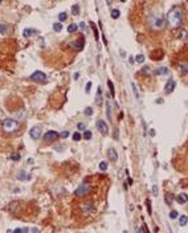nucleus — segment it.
I'll list each match as a JSON object with an SVG mask.
<instances>
[{
    "mask_svg": "<svg viewBox=\"0 0 188 233\" xmlns=\"http://www.w3.org/2000/svg\"><path fill=\"white\" fill-rule=\"evenodd\" d=\"M85 124L83 123H78V130H81V131H85Z\"/></svg>",
    "mask_w": 188,
    "mask_h": 233,
    "instance_id": "34",
    "label": "nucleus"
},
{
    "mask_svg": "<svg viewBox=\"0 0 188 233\" xmlns=\"http://www.w3.org/2000/svg\"><path fill=\"white\" fill-rule=\"evenodd\" d=\"M135 61H137L138 64H143L144 62V56L143 54H137L135 56Z\"/></svg>",
    "mask_w": 188,
    "mask_h": 233,
    "instance_id": "18",
    "label": "nucleus"
},
{
    "mask_svg": "<svg viewBox=\"0 0 188 233\" xmlns=\"http://www.w3.org/2000/svg\"><path fill=\"white\" fill-rule=\"evenodd\" d=\"M83 44H85V38H83V37H80L77 41H73L72 47H73V48H76L77 50H81V49L83 48Z\"/></svg>",
    "mask_w": 188,
    "mask_h": 233,
    "instance_id": "8",
    "label": "nucleus"
},
{
    "mask_svg": "<svg viewBox=\"0 0 188 233\" xmlns=\"http://www.w3.org/2000/svg\"><path fill=\"white\" fill-rule=\"evenodd\" d=\"M187 222H188V217H187L186 215H181L180 217H179V224H180L181 226H184Z\"/></svg>",
    "mask_w": 188,
    "mask_h": 233,
    "instance_id": "12",
    "label": "nucleus"
},
{
    "mask_svg": "<svg viewBox=\"0 0 188 233\" xmlns=\"http://www.w3.org/2000/svg\"><path fill=\"white\" fill-rule=\"evenodd\" d=\"M174 89H175V81L170 80L167 82V85H166V91H167V93H172Z\"/></svg>",
    "mask_w": 188,
    "mask_h": 233,
    "instance_id": "11",
    "label": "nucleus"
},
{
    "mask_svg": "<svg viewBox=\"0 0 188 233\" xmlns=\"http://www.w3.org/2000/svg\"><path fill=\"white\" fill-rule=\"evenodd\" d=\"M29 135H31L32 139H38L41 136V127H38V126L32 127L31 131H29Z\"/></svg>",
    "mask_w": 188,
    "mask_h": 233,
    "instance_id": "7",
    "label": "nucleus"
},
{
    "mask_svg": "<svg viewBox=\"0 0 188 233\" xmlns=\"http://www.w3.org/2000/svg\"><path fill=\"white\" fill-rule=\"evenodd\" d=\"M85 27H86L85 23H81V24H80V28H81V29H85Z\"/></svg>",
    "mask_w": 188,
    "mask_h": 233,
    "instance_id": "37",
    "label": "nucleus"
},
{
    "mask_svg": "<svg viewBox=\"0 0 188 233\" xmlns=\"http://www.w3.org/2000/svg\"><path fill=\"white\" fill-rule=\"evenodd\" d=\"M119 16H121L119 9H111V17H113V19H118Z\"/></svg>",
    "mask_w": 188,
    "mask_h": 233,
    "instance_id": "19",
    "label": "nucleus"
},
{
    "mask_svg": "<svg viewBox=\"0 0 188 233\" xmlns=\"http://www.w3.org/2000/svg\"><path fill=\"white\" fill-rule=\"evenodd\" d=\"M158 74H162V75L168 74V69L167 68H159L158 69Z\"/></svg>",
    "mask_w": 188,
    "mask_h": 233,
    "instance_id": "22",
    "label": "nucleus"
},
{
    "mask_svg": "<svg viewBox=\"0 0 188 233\" xmlns=\"http://www.w3.org/2000/svg\"><path fill=\"white\" fill-rule=\"evenodd\" d=\"M180 72H181L183 74H187V73H188V62L180 65Z\"/></svg>",
    "mask_w": 188,
    "mask_h": 233,
    "instance_id": "16",
    "label": "nucleus"
},
{
    "mask_svg": "<svg viewBox=\"0 0 188 233\" xmlns=\"http://www.w3.org/2000/svg\"><path fill=\"white\" fill-rule=\"evenodd\" d=\"M81 208H82V211H86V212H94V207L89 204H82Z\"/></svg>",
    "mask_w": 188,
    "mask_h": 233,
    "instance_id": "13",
    "label": "nucleus"
},
{
    "mask_svg": "<svg viewBox=\"0 0 188 233\" xmlns=\"http://www.w3.org/2000/svg\"><path fill=\"white\" fill-rule=\"evenodd\" d=\"M0 1H1V0H0Z\"/></svg>",
    "mask_w": 188,
    "mask_h": 233,
    "instance_id": "39",
    "label": "nucleus"
},
{
    "mask_svg": "<svg viewBox=\"0 0 188 233\" xmlns=\"http://www.w3.org/2000/svg\"><path fill=\"white\" fill-rule=\"evenodd\" d=\"M131 85H132V90H134V94H135V97L138 98V97H139V93H138L137 87H135V85H134V84H131Z\"/></svg>",
    "mask_w": 188,
    "mask_h": 233,
    "instance_id": "33",
    "label": "nucleus"
},
{
    "mask_svg": "<svg viewBox=\"0 0 188 233\" xmlns=\"http://www.w3.org/2000/svg\"><path fill=\"white\" fill-rule=\"evenodd\" d=\"M83 138H85L86 140L92 139V131H89V130H85V133H83Z\"/></svg>",
    "mask_w": 188,
    "mask_h": 233,
    "instance_id": "24",
    "label": "nucleus"
},
{
    "mask_svg": "<svg viewBox=\"0 0 188 233\" xmlns=\"http://www.w3.org/2000/svg\"><path fill=\"white\" fill-rule=\"evenodd\" d=\"M177 216H179V215H177V212H176V211H172V212L170 213V217H171V219H176Z\"/></svg>",
    "mask_w": 188,
    "mask_h": 233,
    "instance_id": "32",
    "label": "nucleus"
},
{
    "mask_svg": "<svg viewBox=\"0 0 188 233\" xmlns=\"http://www.w3.org/2000/svg\"><path fill=\"white\" fill-rule=\"evenodd\" d=\"M176 200H177V203H179V204H184V203L188 201V195H187V193H184V192H181V193H179V195H177Z\"/></svg>",
    "mask_w": 188,
    "mask_h": 233,
    "instance_id": "9",
    "label": "nucleus"
},
{
    "mask_svg": "<svg viewBox=\"0 0 188 233\" xmlns=\"http://www.w3.org/2000/svg\"><path fill=\"white\" fill-rule=\"evenodd\" d=\"M53 29H54V32H61V31H62V24H61L60 21L54 23V24H53Z\"/></svg>",
    "mask_w": 188,
    "mask_h": 233,
    "instance_id": "14",
    "label": "nucleus"
},
{
    "mask_svg": "<svg viewBox=\"0 0 188 233\" xmlns=\"http://www.w3.org/2000/svg\"><path fill=\"white\" fill-rule=\"evenodd\" d=\"M72 13H73L74 16H77V15L80 13V5H78V4L73 5V8H72Z\"/></svg>",
    "mask_w": 188,
    "mask_h": 233,
    "instance_id": "20",
    "label": "nucleus"
},
{
    "mask_svg": "<svg viewBox=\"0 0 188 233\" xmlns=\"http://www.w3.org/2000/svg\"><path fill=\"white\" fill-rule=\"evenodd\" d=\"M58 136H60V134L53 131V130H50V131H47V133H45L44 139L47 140V142H54L56 139H58Z\"/></svg>",
    "mask_w": 188,
    "mask_h": 233,
    "instance_id": "5",
    "label": "nucleus"
},
{
    "mask_svg": "<svg viewBox=\"0 0 188 233\" xmlns=\"http://www.w3.org/2000/svg\"><path fill=\"white\" fill-rule=\"evenodd\" d=\"M99 170H101V171H106V170H107V163H106V162H101V163H99Z\"/></svg>",
    "mask_w": 188,
    "mask_h": 233,
    "instance_id": "25",
    "label": "nucleus"
},
{
    "mask_svg": "<svg viewBox=\"0 0 188 233\" xmlns=\"http://www.w3.org/2000/svg\"><path fill=\"white\" fill-rule=\"evenodd\" d=\"M3 129L7 133H15V131L19 130V122L15 119H11V118H7L3 122Z\"/></svg>",
    "mask_w": 188,
    "mask_h": 233,
    "instance_id": "2",
    "label": "nucleus"
},
{
    "mask_svg": "<svg viewBox=\"0 0 188 233\" xmlns=\"http://www.w3.org/2000/svg\"><path fill=\"white\" fill-rule=\"evenodd\" d=\"M97 129H98V131L101 134H103V135L109 133V126L105 121H98V122H97Z\"/></svg>",
    "mask_w": 188,
    "mask_h": 233,
    "instance_id": "6",
    "label": "nucleus"
},
{
    "mask_svg": "<svg viewBox=\"0 0 188 233\" xmlns=\"http://www.w3.org/2000/svg\"><path fill=\"white\" fill-rule=\"evenodd\" d=\"M8 27L5 24H0V33H7Z\"/></svg>",
    "mask_w": 188,
    "mask_h": 233,
    "instance_id": "26",
    "label": "nucleus"
},
{
    "mask_svg": "<svg viewBox=\"0 0 188 233\" xmlns=\"http://www.w3.org/2000/svg\"><path fill=\"white\" fill-rule=\"evenodd\" d=\"M107 155H109V159L113 160V162H115V160L118 159V154H117V151L114 148H109L107 150Z\"/></svg>",
    "mask_w": 188,
    "mask_h": 233,
    "instance_id": "10",
    "label": "nucleus"
},
{
    "mask_svg": "<svg viewBox=\"0 0 188 233\" xmlns=\"http://www.w3.org/2000/svg\"><path fill=\"white\" fill-rule=\"evenodd\" d=\"M35 32H36L35 29H28V28H27V29H24V33H23V35H24V37H29V36L33 35Z\"/></svg>",
    "mask_w": 188,
    "mask_h": 233,
    "instance_id": "17",
    "label": "nucleus"
},
{
    "mask_svg": "<svg viewBox=\"0 0 188 233\" xmlns=\"http://www.w3.org/2000/svg\"><path fill=\"white\" fill-rule=\"evenodd\" d=\"M90 191H92V187H90L89 183H82V184H81L78 188L74 191V193H76V196H85Z\"/></svg>",
    "mask_w": 188,
    "mask_h": 233,
    "instance_id": "3",
    "label": "nucleus"
},
{
    "mask_svg": "<svg viewBox=\"0 0 188 233\" xmlns=\"http://www.w3.org/2000/svg\"><path fill=\"white\" fill-rule=\"evenodd\" d=\"M9 159H12V160H15V162H17V160L20 159V155H19L17 152H16V154H11V156H9Z\"/></svg>",
    "mask_w": 188,
    "mask_h": 233,
    "instance_id": "27",
    "label": "nucleus"
},
{
    "mask_svg": "<svg viewBox=\"0 0 188 233\" xmlns=\"http://www.w3.org/2000/svg\"><path fill=\"white\" fill-rule=\"evenodd\" d=\"M29 78H31L32 81H35V82H43V81L47 80V74L43 73V72H38L37 70V72H35V73L32 74Z\"/></svg>",
    "mask_w": 188,
    "mask_h": 233,
    "instance_id": "4",
    "label": "nucleus"
},
{
    "mask_svg": "<svg viewBox=\"0 0 188 233\" xmlns=\"http://www.w3.org/2000/svg\"><path fill=\"white\" fill-rule=\"evenodd\" d=\"M66 17H68V15L65 13V12H61V13L58 15V20H60V23H61V21H65Z\"/></svg>",
    "mask_w": 188,
    "mask_h": 233,
    "instance_id": "23",
    "label": "nucleus"
},
{
    "mask_svg": "<svg viewBox=\"0 0 188 233\" xmlns=\"http://www.w3.org/2000/svg\"><path fill=\"white\" fill-rule=\"evenodd\" d=\"M181 20H183V13H181L180 9L174 8L168 12L167 15V21L171 27H177V25L181 24Z\"/></svg>",
    "mask_w": 188,
    "mask_h": 233,
    "instance_id": "1",
    "label": "nucleus"
},
{
    "mask_svg": "<svg viewBox=\"0 0 188 233\" xmlns=\"http://www.w3.org/2000/svg\"><path fill=\"white\" fill-rule=\"evenodd\" d=\"M121 1H126V0H121Z\"/></svg>",
    "mask_w": 188,
    "mask_h": 233,
    "instance_id": "38",
    "label": "nucleus"
},
{
    "mask_svg": "<svg viewBox=\"0 0 188 233\" xmlns=\"http://www.w3.org/2000/svg\"><path fill=\"white\" fill-rule=\"evenodd\" d=\"M107 84H109V87H110V91H111V97L113 96H114V85H113V82H111V81H107Z\"/></svg>",
    "mask_w": 188,
    "mask_h": 233,
    "instance_id": "29",
    "label": "nucleus"
},
{
    "mask_svg": "<svg viewBox=\"0 0 188 233\" xmlns=\"http://www.w3.org/2000/svg\"><path fill=\"white\" fill-rule=\"evenodd\" d=\"M77 29H78V25L77 24H70L69 27H68V32H69V33H74Z\"/></svg>",
    "mask_w": 188,
    "mask_h": 233,
    "instance_id": "15",
    "label": "nucleus"
},
{
    "mask_svg": "<svg viewBox=\"0 0 188 233\" xmlns=\"http://www.w3.org/2000/svg\"><path fill=\"white\" fill-rule=\"evenodd\" d=\"M101 93H102V90H101V87L98 89V94H97V105H101L102 103V96H101Z\"/></svg>",
    "mask_w": 188,
    "mask_h": 233,
    "instance_id": "21",
    "label": "nucleus"
},
{
    "mask_svg": "<svg viewBox=\"0 0 188 233\" xmlns=\"http://www.w3.org/2000/svg\"><path fill=\"white\" fill-rule=\"evenodd\" d=\"M80 139H81V134H80V133H74V134H73V140L78 142Z\"/></svg>",
    "mask_w": 188,
    "mask_h": 233,
    "instance_id": "30",
    "label": "nucleus"
},
{
    "mask_svg": "<svg viewBox=\"0 0 188 233\" xmlns=\"http://www.w3.org/2000/svg\"><path fill=\"white\" fill-rule=\"evenodd\" d=\"M68 135H69V133H68V131H62V133L60 134V136H61V138H66Z\"/></svg>",
    "mask_w": 188,
    "mask_h": 233,
    "instance_id": "35",
    "label": "nucleus"
},
{
    "mask_svg": "<svg viewBox=\"0 0 188 233\" xmlns=\"http://www.w3.org/2000/svg\"><path fill=\"white\" fill-rule=\"evenodd\" d=\"M90 87H92V82H87L86 84V93H89V91H90Z\"/></svg>",
    "mask_w": 188,
    "mask_h": 233,
    "instance_id": "36",
    "label": "nucleus"
},
{
    "mask_svg": "<svg viewBox=\"0 0 188 233\" xmlns=\"http://www.w3.org/2000/svg\"><path fill=\"white\" fill-rule=\"evenodd\" d=\"M92 27H93V29H94V37H95V40H98L99 38V36H98V29H97V27L94 24H92Z\"/></svg>",
    "mask_w": 188,
    "mask_h": 233,
    "instance_id": "28",
    "label": "nucleus"
},
{
    "mask_svg": "<svg viewBox=\"0 0 188 233\" xmlns=\"http://www.w3.org/2000/svg\"><path fill=\"white\" fill-rule=\"evenodd\" d=\"M85 114H86V115H92V114H93V109H92V107H86V109H85Z\"/></svg>",
    "mask_w": 188,
    "mask_h": 233,
    "instance_id": "31",
    "label": "nucleus"
}]
</instances>
